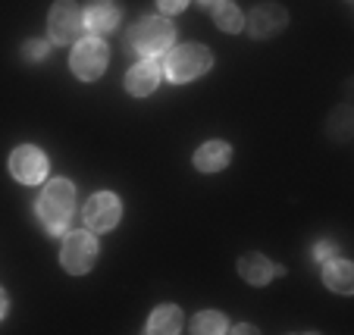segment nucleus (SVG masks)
<instances>
[{"mask_svg":"<svg viewBox=\"0 0 354 335\" xmlns=\"http://www.w3.org/2000/svg\"><path fill=\"white\" fill-rule=\"evenodd\" d=\"M35 213L47 235H63L75 213V185L69 179H50L41 188Z\"/></svg>","mask_w":354,"mask_h":335,"instance_id":"nucleus-1","label":"nucleus"},{"mask_svg":"<svg viewBox=\"0 0 354 335\" xmlns=\"http://www.w3.org/2000/svg\"><path fill=\"white\" fill-rule=\"evenodd\" d=\"M214 66V54H210L207 44H179L169 47L167 60H163V75H167L173 85H188V82L201 79L204 73H210Z\"/></svg>","mask_w":354,"mask_h":335,"instance_id":"nucleus-2","label":"nucleus"},{"mask_svg":"<svg viewBox=\"0 0 354 335\" xmlns=\"http://www.w3.org/2000/svg\"><path fill=\"white\" fill-rule=\"evenodd\" d=\"M176 41V26L169 16H141L129 32V47L138 57H160Z\"/></svg>","mask_w":354,"mask_h":335,"instance_id":"nucleus-3","label":"nucleus"},{"mask_svg":"<svg viewBox=\"0 0 354 335\" xmlns=\"http://www.w3.org/2000/svg\"><path fill=\"white\" fill-rule=\"evenodd\" d=\"M110 66V47L104 44V38L88 35V38L75 41L73 54H69V69L79 82H97Z\"/></svg>","mask_w":354,"mask_h":335,"instance_id":"nucleus-4","label":"nucleus"},{"mask_svg":"<svg viewBox=\"0 0 354 335\" xmlns=\"http://www.w3.org/2000/svg\"><path fill=\"white\" fill-rule=\"evenodd\" d=\"M97 238L91 229H73L63 235V248H60V263L69 276H85L91 273V267L97 263Z\"/></svg>","mask_w":354,"mask_h":335,"instance_id":"nucleus-5","label":"nucleus"},{"mask_svg":"<svg viewBox=\"0 0 354 335\" xmlns=\"http://www.w3.org/2000/svg\"><path fill=\"white\" fill-rule=\"evenodd\" d=\"M122 220V204L113 191H97L85 201L82 207V222L85 229H91L94 235H104V232H113Z\"/></svg>","mask_w":354,"mask_h":335,"instance_id":"nucleus-6","label":"nucleus"},{"mask_svg":"<svg viewBox=\"0 0 354 335\" xmlns=\"http://www.w3.org/2000/svg\"><path fill=\"white\" fill-rule=\"evenodd\" d=\"M82 32V10L75 0H54V7L47 10V38L54 44H75Z\"/></svg>","mask_w":354,"mask_h":335,"instance_id":"nucleus-7","label":"nucleus"},{"mask_svg":"<svg viewBox=\"0 0 354 335\" xmlns=\"http://www.w3.org/2000/svg\"><path fill=\"white\" fill-rule=\"evenodd\" d=\"M10 175L22 185H41L47 179V157L35 144H19L10 154Z\"/></svg>","mask_w":354,"mask_h":335,"instance_id":"nucleus-8","label":"nucleus"},{"mask_svg":"<svg viewBox=\"0 0 354 335\" xmlns=\"http://www.w3.org/2000/svg\"><path fill=\"white\" fill-rule=\"evenodd\" d=\"M286 26H288V10L279 7V3H257V7L245 16L248 35L257 41L273 38V35H279Z\"/></svg>","mask_w":354,"mask_h":335,"instance_id":"nucleus-9","label":"nucleus"},{"mask_svg":"<svg viewBox=\"0 0 354 335\" xmlns=\"http://www.w3.org/2000/svg\"><path fill=\"white\" fill-rule=\"evenodd\" d=\"M163 79V63L160 57H141L132 69L126 73V91L132 97H151Z\"/></svg>","mask_w":354,"mask_h":335,"instance_id":"nucleus-10","label":"nucleus"},{"mask_svg":"<svg viewBox=\"0 0 354 335\" xmlns=\"http://www.w3.org/2000/svg\"><path fill=\"white\" fill-rule=\"evenodd\" d=\"M120 26V7L113 0H91L85 10H82V28L88 35H107Z\"/></svg>","mask_w":354,"mask_h":335,"instance_id":"nucleus-11","label":"nucleus"},{"mask_svg":"<svg viewBox=\"0 0 354 335\" xmlns=\"http://www.w3.org/2000/svg\"><path fill=\"white\" fill-rule=\"evenodd\" d=\"M282 273H286V269L276 267L273 260H267V257L257 254V251L239 257V276L248 282V285H257V289H261V285H270V282Z\"/></svg>","mask_w":354,"mask_h":335,"instance_id":"nucleus-12","label":"nucleus"},{"mask_svg":"<svg viewBox=\"0 0 354 335\" xmlns=\"http://www.w3.org/2000/svg\"><path fill=\"white\" fill-rule=\"evenodd\" d=\"M194 169L198 173H223V169L232 163V148L226 141H204L198 151H194Z\"/></svg>","mask_w":354,"mask_h":335,"instance_id":"nucleus-13","label":"nucleus"},{"mask_svg":"<svg viewBox=\"0 0 354 335\" xmlns=\"http://www.w3.org/2000/svg\"><path fill=\"white\" fill-rule=\"evenodd\" d=\"M323 285H326L329 291H335V295H351L354 291V267H351V260L335 257V260L323 263Z\"/></svg>","mask_w":354,"mask_h":335,"instance_id":"nucleus-14","label":"nucleus"},{"mask_svg":"<svg viewBox=\"0 0 354 335\" xmlns=\"http://www.w3.org/2000/svg\"><path fill=\"white\" fill-rule=\"evenodd\" d=\"M185 329V316H182V310L176 307V304H163V307H157L154 314L147 316V326L145 332L147 335H176Z\"/></svg>","mask_w":354,"mask_h":335,"instance_id":"nucleus-15","label":"nucleus"},{"mask_svg":"<svg viewBox=\"0 0 354 335\" xmlns=\"http://www.w3.org/2000/svg\"><path fill=\"white\" fill-rule=\"evenodd\" d=\"M188 332H194V335H226L229 320L220 314V310H201V314L192 316Z\"/></svg>","mask_w":354,"mask_h":335,"instance_id":"nucleus-16","label":"nucleus"},{"mask_svg":"<svg viewBox=\"0 0 354 335\" xmlns=\"http://www.w3.org/2000/svg\"><path fill=\"white\" fill-rule=\"evenodd\" d=\"M210 16H214L216 28H220V32H226V35H239L241 28H245V13L235 7L232 0H223V3Z\"/></svg>","mask_w":354,"mask_h":335,"instance_id":"nucleus-17","label":"nucleus"},{"mask_svg":"<svg viewBox=\"0 0 354 335\" xmlns=\"http://www.w3.org/2000/svg\"><path fill=\"white\" fill-rule=\"evenodd\" d=\"M47 54H50V41L32 38V41H26V44H22V57H26L28 63H41Z\"/></svg>","mask_w":354,"mask_h":335,"instance_id":"nucleus-18","label":"nucleus"},{"mask_svg":"<svg viewBox=\"0 0 354 335\" xmlns=\"http://www.w3.org/2000/svg\"><path fill=\"white\" fill-rule=\"evenodd\" d=\"M188 3L192 0H157V10H160V16H179Z\"/></svg>","mask_w":354,"mask_h":335,"instance_id":"nucleus-19","label":"nucleus"},{"mask_svg":"<svg viewBox=\"0 0 354 335\" xmlns=\"http://www.w3.org/2000/svg\"><path fill=\"white\" fill-rule=\"evenodd\" d=\"M7 310H10V298H7V291L0 289V320L7 316Z\"/></svg>","mask_w":354,"mask_h":335,"instance_id":"nucleus-20","label":"nucleus"},{"mask_svg":"<svg viewBox=\"0 0 354 335\" xmlns=\"http://www.w3.org/2000/svg\"><path fill=\"white\" fill-rule=\"evenodd\" d=\"M198 3H201V10H207V13H214V10L220 7L223 0H198Z\"/></svg>","mask_w":354,"mask_h":335,"instance_id":"nucleus-21","label":"nucleus"},{"mask_svg":"<svg viewBox=\"0 0 354 335\" xmlns=\"http://www.w3.org/2000/svg\"><path fill=\"white\" fill-rule=\"evenodd\" d=\"M326 254H333V248H326V245H317V260H326Z\"/></svg>","mask_w":354,"mask_h":335,"instance_id":"nucleus-22","label":"nucleus"}]
</instances>
